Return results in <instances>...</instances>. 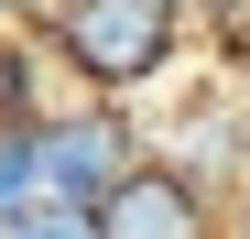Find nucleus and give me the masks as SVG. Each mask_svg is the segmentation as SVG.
I'll use <instances>...</instances> for the list:
<instances>
[{
    "label": "nucleus",
    "instance_id": "obj_1",
    "mask_svg": "<svg viewBox=\"0 0 250 239\" xmlns=\"http://www.w3.org/2000/svg\"><path fill=\"white\" fill-rule=\"evenodd\" d=\"M185 44V0H65L55 11V55L87 76L98 98H142L174 76Z\"/></svg>",
    "mask_w": 250,
    "mask_h": 239
},
{
    "label": "nucleus",
    "instance_id": "obj_2",
    "mask_svg": "<svg viewBox=\"0 0 250 239\" xmlns=\"http://www.w3.org/2000/svg\"><path fill=\"white\" fill-rule=\"evenodd\" d=\"M131 163H142V141H131V120H120L109 98H87V109H44V196L98 207Z\"/></svg>",
    "mask_w": 250,
    "mask_h": 239
},
{
    "label": "nucleus",
    "instance_id": "obj_3",
    "mask_svg": "<svg viewBox=\"0 0 250 239\" xmlns=\"http://www.w3.org/2000/svg\"><path fill=\"white\" fill-rule=\"evenodd\" d=\"M98 239H218V207H207V174L142 152L131 174L98 196Z\"/></svg>",
    "mask_w": 250,
    "mask_h": 239
},
{
    "label": "nucleus",
    "instance_id": "obj_4",
    "mask_svg": "<svg viewBox=\"0 0 250 239\" xmlns=\"http://www.w3.org/2000/svg\"><path fill=\"white\" fill-rule=\"evenodd\" d=\"M22 207H44V120L0 109V218H22Z\"/></svg>",
    "mask_w": 250,
    "mask_h": 239
},
{
    "label": "nucleus",
    "instance_id": "obj_5",
    "mask_svg": "<svg viewBox=\"0 0 250 239\" xmlns=\"http://www.w3.org/2000/svg\"><path fill=\"white\" fill-rule=\"evenodd\" d=\"M0 239H98V207H65V196H44V207L0 218Z\"/></svg>",
    "mask_w": 250,
    "mask_h": 239
},
{
    "label": "nucleus",
    "instance_id": "obj_6",
    "mask_svg": "<svg viewBox=\"0 0 250 239\" xmlns=\"http://www.w3.org/2000/svg\"><path fill=\"white\" fill-rule=\"evenodd\" d=\"M218 239H250V196H239V207H229V218H218Z\"/></svg>",
    "mask_w": 250,
    "mask_h": 239
},
{
    "label": "nucleus",
    "instance_id": "obj_7",
    "mask_svg": "<svg viewBox=\"0 0 250 239\" xmlns=\"http://www.w3.org/2000/svg\"><path fill=\"white\" fill-rule=\"evenodd\" d=\"M0 11H11V0H0Z\"/></svg>",
    "mask_w": 250,
    "mask_h": 239
}]
</instances>
